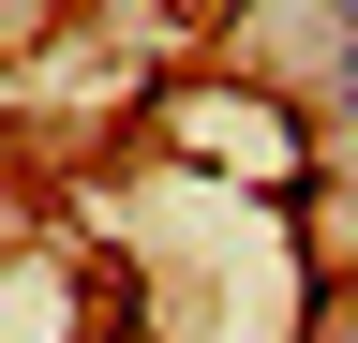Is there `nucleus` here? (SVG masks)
<instances>
[{"mask_svg": "<svg viewBox=\"0 0 358 343\" xmlns=\"http://www.w3.org/2000/svg\"><path fill=\"white\" fill-rule=\"evenodd\" d=\"M299 105H313L329 149H358V30H313L299 45Z\"/></svg>", "mask_w": 358, "mask_h": 343, "instance_id": "1", "label": "nucleus"}, {"mask_svg": "<svg viewBox=\"0 0 358 343\" xmlns=\"http://www.w3.org/2000/svg\"><path fill=\"white\" fill-rule=\"evenodd\" d=\"M45 30H60V0H0V60H45Z\"/></svg>", "mask_w": 358, "mask_h": 343, "instance_id": "2", "label": "nucleus"}, {"mask_svg": "<svg viewBox=\"0 0 358 343\" xmlns=\"http://www.w3.org/2000/svg\"><path fill=\"white\" fill-rule=\"evenodd\" d=\"M313 30H358V0H313Z\"/></svg>", "mask_w": 358, "mask_h": 343, "instance_id": "3", "label": "nucleus"}, {"mask_svg": "<svg viewBox=\"0 0 358 343\" xmlns=\"http://www.w3.org/2000/svg\"><path fill=\"white\" fill-rule=\"evenodd\" d=\"M313 343H358V298H343V314H329V328H313Z\"/></svg>", "mask_w": 358, "mask_h": 343, "instance_id": "4", "label": "nucleus"}]
</instances>
